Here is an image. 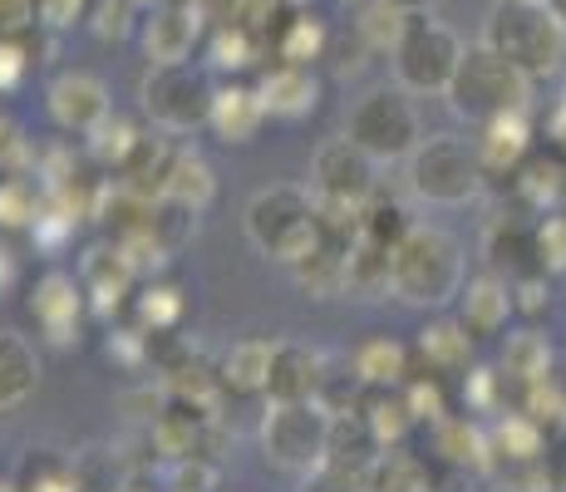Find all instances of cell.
<instances>
[{
	"mask_svg": "<svg viewBox=\"0 0 566 492\" xmlns=\"http://www.w3.org/2000/svg\"><path fill=\"white\" fill-rule=\"evenodd\" d=\"M163 197H168V202H178V207H188L192 217L207 212V207L217 202V172H212V163H207L202 153H192V148H178Z\"/></svg>",
	"mask_w": 566,
	"mask_h": 492,
	"instance_id": "cell-24",
	"label": "cell"
},
{
	"mask_svg": "<svg viewBox=\"0 0 566 492\" xmlns=\"http://www.w3.org/2000/svg\"><path fill=\"white\" fill-rule=\"evenodd\" d=\"M128 6H138V10H158L163 0H128Z\"/></svg>",
	"mask_w": 566,
	"mask_h": 492,
	"instance_id": "cell-55",
	"label": "cell"
},
{
	"mask_svg": "<svg viewBox=\"0 0 566 492\" xmlns=\"http://www.w3.org/2000/svg\"><path fill=\"white\" fill-rule=\"evenodd\" d=\"M449 108L468 124H493V118H507V114H527V98H532V80L517 70L513 60H503L493 45H468L463 50V64L449 84Z\"/></svg>",
	"mask_w": 566,
	"mask_h": 492,
	"instance_id": "cell-3",
	"label": "cell"
},
{
	"mask_svg": "<svg viewBox=\"0 0 566 492\" xmlns=\"http://www.w3.org/2000/svg\"><path fill=\"white\" fill-rule=\"evenodd\" d=\"M15 492H80V478H74V463L50 448H30L20 473L10 478Z\"/></svg>",
	"mask_w": 566,
	"mask_h": 492,
	"instance_id": "cell-35",
	"label": "cell"
},
{
	"mask_svg": "<svg viewBox=\"0 0 566 492\" xmlns=\"http://www.w3.org/2000/svg\"><path fill=\"white\" fill-rule=\"evenodd\" d=\"M389 251L395 247H379L360 237L345 257V295H360V301H379L389 295Z\"/></svg>",
	"mask_w": 566,
	"mask_h": 492,
	"instance_id": "cell-32",
	"label": "cell"
},
{
	"mask_svg": "<svg viewBox=\"0 0 566 492\" xmlns=\"http://www.w3.org/2000/svg\"><path fill=\"white\" fill-rule=\"evenodd\" d=\"M114 492H158V488H154V478H144V473H128V478H124V483H118Z\"/></svg>",
	"mask_w": 566,
	"mask_h": 492,
	"instance_id": "cell-53",
	"label": "cell"
},
{
	"mask_svg": "<svg viewBox=\"0 0 566 492\" xmlns=\"http://www.w3.org/2000/svg\"><path fill=\"white\" fill-rule=\"evenodd\" d=\"M503 379H513V385H522V389L552 379V345L542 341L537 331L507 335V345H503Z\"/></svg>",
	"mask_w": 566,
	"mask_h": 492,
	"instance_id": "cell-33",
	"label": "cell"
},
{
	"mask_svg": "<svg viewBox=\"0 0 566 492\" xmlns=\"http://www.w3.org/2000/svg\"><path fill=\"white\" fill-rule=\"evenodd\" d=\"M172 158H178V148L163 144V138L144 134L134 148V158L118 168V182L124 188H134L138 197H148V202H158L163 188H168V172H172Z\"/></svg>",
	"mask_w": 566,
	"mask_h": 492,
	"instance_id": "cell-26",
	"label": "cell"
},
{
	"mask_svg": "<svg viewBox=\"0 0 566 492\" xmlns=\"http://www.w3.org/2000/svg\"><path fill=\"white\" fill-rule=\"evenodd\" d=\"M0 492H15V483H0Z\"/></svg>",
	"mask_w": 566,
	"mask_h": 492,
	"instance_id": "cell-57",
	"label": "cell"
},
{
	"mask_svg": "<svg viewBox=\"0 0 566 492\" xmlns=\"http://www.w3.org/2000/svg\"><path fill=\"white\" fill-rule=\"evenodd\" d=\"M399 389H405V399H409V409H413V419L419 423L443 419V389H439V375H433V369L429 375H413L409 369V379Z\"/></svg>",
	"mask_w": 566,
	"mask_h": 492,
	"instance_id": "cell-43",
	"label": "cell"
},
{
	"mask_svg": "<svg viewBox=\"0 0 566 492\" xmlns=\"http://www.w3.org/2000/svg\"><path fill=\"white\" fill-rule=\"evenodd\" d=\"M513 301H517L522 315H542V311H547V301H552L547 271H527V276H513Z\"/></svg>",
	"mask_w": 566,
	"mask_h": 492,
	"instance_id": "cell-49",
	"label": "cell"
},
{
	"mask_svg": "<svg viewBox=\"0 0 566 492\" xmlns=\"http://www.w3.org/2000/svg\"><path fill=\"white\" fill-rule=\"evenodd\" d=\"M473 153H478V163H483L488 178H513V172L522 168V158L532 153L527 114H507V118H493V124H478Z\"/></svg>",
	"mask_w": 566,
	"mask_h": 492,
	"instance_id": "cell-20",
	"label": "cell"
},
{
	"mask_svg": "<svg viewBox=\"0 0 566 492\" xmlns=\"http://www.w3.org/2000/svg\"><path fill=\"white\" fill-rule=\"evenodd\" d=\"M40 212H45V202H40V192L30 178L0 182V227H35Z\"/></svg>",
	"mask_w": 566,
	"mask_h": 492,
	"instance_id": "cell-41",
	"label": "cell"
},
{
	"mask_svg": "<svg viewBox=\"0 0 566 492\" xmlns=\"http://www.w3.org/2000/svg\"><path fill=\"white\" fill-rule=\"evenodd\" d=\"M345 6H369V0H345Z\"/></svg>",
	"mask_w": 566,
	"mask_h": 492,
	"instance_id": "cell-58",
	"label": "cell"
},
{
	"mask_svg": "<svg viewBox=\"0 0 566 492\" xmlns=\"http://www.w3.org/2000/svg\"><path fill=\"white\" fill-rule=\"evenodd\" d=\"M483 163H478L473 144L453 134H433L409 153V192L429 207H468L483 197Z\"/></svg>",
	"mask_w": 566,
	"mask_h": 492,
	"instance_id": "cell-6",
	"label": "cell"
},
{
	"mask_svg": "<svg viewBox=\"0 0 566 492\" xmlns=\"http://www.w3.org/2000/svg\"><path fill=\"white\" fill-rule=\"evenodd\" d=\"M80 281H84V295H90V311H118L124 305V295L134 291V281H138V266L128 261V251L124 242H94L90 251L80 257Z\"/></svg>",
	"mask_w": 566,
	"mask_h": 492,
	"instance_id": "cell-15",
	"label": "cell"
},
{
	"mask_svg": "<svg viewBox=\"0 0 566 492\" xmlns=\"http://www.w3.org/2000/svg\"><path fill=\"white\" fill-rule=\"evenodd\" d=\"M360 414H365L369 433H375V439L385 443V448H399V443H405V433L413 429V423H419L399 385H395V389H365Z\"/></svg>",
	"mask_w": 566,
	"mask_h": 492,
	"instance_id": "cell-31",
	"label": "cell"
},
{
	"mask_svg": "<svg viewBox=\"0 0 566 492\" xmlns=\"http://www.w3.org/2000/svg\"><path fill=\"white\" fill-rule=\"evenodd\" d=\"M409 227H413L409 212L395 202V197H379L375 192L365 202V212H360V237H369V242H379V247H395L399 237L409 232Z\"/></svg>",
	"mask_w": 566,
	"mask_h": 492,
	"instance_id": "cell-39",
	"label": "cell"
},
{
	"mask_svg": "<svg viewBox=\"0 0 566 492\" xmlns=\"http://www.w3.org/2000/svg\"><path fill=\"white\" fill-rule=\"evenodd\" d=\"M497 492H542V488H507V483H503V488H497Z\"/></svg>",
	"mask_w": 566,
	"mask_h": 492,
	"instance_id": "cell-56",
	"label": "cell"
},
{
	"mask_svg": "<svg viewBox=\"0 0 566 492\" xmlns=\"http://www.w3.org/2000/svg\"><path fill=\"white\" fill-rule=\"evenodd\" d=\"M345 257H350V247L321 242L311 257H301L296 266H291V276H296V286L306 291L311 301H335V295H345Z\"/></svg>",
	"mask_w": 566,
	"mask_h": 492,
	"instance_id": "cell-28",
	"label": "cell"
},
{
	"mask_svg": "<svg viewBox=\"0 0 566 492\" xmlns=\"http://www.w3.org/2000/svg\"><path fill=\"white\" fill-rule=\"evenodd\" d=\"M40 30L35 0H0V40H25Z\"/></svg>",
	"mask_w": 566,
	"mask_h": 492,
	"instance_id": "cell-46",
	"label": "cell"
},
{
	"mask_svg": "<svg viewBox=\"0 0 566 492\" xmlns=\"http://www.w3.org/2000/svg\"><path fill=\"white\" fill-rule=\"evenodd\" d=\"M409 15L405 10H395L389 0H369V6H360V20H355V35L369 45V54H389L399 45V35H405Z\"/></svg>",
	"mask_w": 566,
	"mask_h": 492,
	"instance_id": "cell-37",
	"label": "cell"
},
{
	"mask_svg": "<svg viewBox=\"0 0 566 492\" xmlns=\"http://www.w3.org/2000/svg\"><path fill=\"white\" fill-rule=\"evenodd\" d=\"M547 10H552V15H557L562 25H566V0H547Z\"/></svg>",
	"mask_w": 566,
	"mask_h": 492,
	"instance_id": "cell-54",
	"label": "cell"
},
{
	"mask_svg": "<svg viewBox=\"0 0 566 492\" xmlns=\"http://www.w3.org/2000/svg\"><path fill=\"white\" fill-rule=\"evenodd\" d=\"M202 30H207L202 6H192V0H163L144 20L148 64H188L192 50L202 45Z\"/></svg>",
	"mask_w": 566,
	"mask_h": 492,
	"instance_id": "cell-14",
	"label": "cell"
},
{
	"mask_svg": "<svg viewBox=\"0 0 566 492\" xmlns=\"http://www.w3.org/2000/svg\"><path fill=\"white\" fill-rule=\"evenodd\" d=\"M30 60H35V50H30V35L25 40H0V94L20 90V80L30 74Z\"/></svg>",
	"mask_w": 566,
	"mask_h": 492,
	"instance_id": "cell-45",
	"label": "cell"
},
{
	"mask_svg": "<svg viewBox=\"0 0 566 492\" xmlns=\"http://www.w3.org/2000/svg\"><path fill=\"white\" fill-rule=\"evenodd\" d=\"M261 124H266V104H261L256 90H247V84H222V90H217L207 128H212L222 144H252L261 134Z\"/></svg>",
	"mask_w": 566,
	"mask_h": 492,
	"instance_id": "cell-21",
	"label": "cell"
},
{
	"mask_svg": "<svg viewBox=\"0 0 566 492\" xmlns=\"http://www.w3.org/2000/svg\"><path fill=\"white\" fill-rule=\"evenodd\" d=\"M134 315H138V331L172 335L182 325V291L178 286H148L134 301Z\"/></svg>",
	"mask_w": 566,
	"mask_h": 492,
	"instance_id": "cell-38",
	"label": "cell"
},
{
	"mask_svg": "<svg viewBox=\"0 0 566 492\" xmlns=\"http://www.w3.org/2000/svg\"><path fill=\"white\" fill-rule=\"evenodd\" d=\"M379 163L355 144L350 134L345 138H331V144L315 148L311 158V192L315 197H335V202H355L365 207L369 197L379 192V178H375Z\"/></svg>",
	"mask_w": 566,
	"mask_h": 492,
	"instance_id": "cell-10",
	"label": "cell"
},
{
	"mask_svg": "<svg viewBox=\"0 0 566 492\" xmlns=\"http://www.w3.org/2000/svg\"><path fill=\"white\" fill-rule=\"evenodd\" d=\"M423 492H439V488H423Z\"/></svg>",
	"mask_w": 566,
	"mask_h": 492,
	"instance_id": "cell-59",
	"label": "cell"
},
{
	"mask_svg": "<svg viewBox=\"0 0 566 492\" xmlns=\"http://www.w3.org/2000/svg\"><path fill=\"white\" fill-rule=\"evenodd\" d=\"M463 50L468 45L443 20L409 15L399 45L389 50V60H395V84L409 94H449L453 74H459V64H463Z\"/></svg>",
	"mask_w": 566,
	"mask_h": 492,
	"instance_id": "cell-7",
	"label": "cell"
},
{
	"mask_svg": "<svg viewBox=\"0 0 566 492\" xmlns=\"http://www.w3.org/2000/svg\"><path fill=\"white\" fill-rule=\"evenodd\" d=\"M138 98H144V114L154 118L163 134H198L212 118V98L217 84L207 80V70L198 64H148L144 84H138Z\"/></svg>",
	"mask_w": 566,
	"mask_h": 492,
	"instance_id": "cell-8",
	"label": "cell"
},
{
	"mask_svg": "<svg viewBox=\"0 0 566 492\" xmlns=\"http://www.w3.org/2000/svg\"><path fill=\"white\" fill-rule=\"evenodd\" d=\"M468 286V257L453 232L413 222L389 251V295L413 311H449Z\"/></svg>",
	"mask_w": 566,
	"mask_h": 492,
	"instance_id": "cell-1",
	"label": "cell"
},
{
	"mask_svg": "<svg viewBox=\"0 0 566 492\" xmlns=\"http://www.w3.org/2000/svg\"><path fill=\"white\" fill-rule=\"evenodd\" d=\"M542 488L547 492H566V423L547 433V448H542Z\"/></svg>",
	"mask_w": 566,
	"mask_h": 492,
	"instance_id": "cell-48",
	"label": "cell"
},
{
	"mask_svg": "<svg viewBox=\"0 0 566 492\" xmlns=\"http://www.w3.org/2000/svg\"><path fill=\"white\" fill-rule=\"evenodd\" d=\"M331 45H335L331 25L306 6H296L276 30H271V50H276L281 64H315L331 54Z\"/></svg>",
	"mask_w": 566,
	"mask_h": 492,
	"instance_id": "cell-22",
	"label": "cell"
},
{
	"mask_svg": "<svg viewBox=\"0 0 566 492\" xmlns=\"http://www.w3.org/2000/svg\"><path fill=\"white\" fill-rule=\"evenodd\" d=\"M271 359H276V341H242L227 349V359L217 369H222V385L232 394H266Z\"/></svg>",
	"mask_w": 566,
	"mask_h": 492,
	"instance_id": "cell-30",
	"label": "cell"
},
{
	"mask_svg": "<svg viewBox=\"0 0 566 492\" xmlns=\"http://www.w3.org/2000/svg\"><path fill=\"white\" fill-rule=\"evenodd\" d=\"M35 379H40V359L30 341L15 331H0V414L20 409L35 394Z\"/></svg>",
	"mask_w": 566,
	"mask_h": 492,
	"instance_id": "cell-23",
	"label": "cell"
},
{
	"mask_svg": "<svg viewBox=\"0 0 566 492\" xmlns=\"http://www.w3.org/2000/svg\"><path fill=\"white\" fill-rule=\"evenodd\" d=\"M331 419L321 399H271L266 419H261V453L276 473L315 478L325 468V448H331Z\"/></svg>",
	"mask_w": 566,
	"mask_h": 492,
	"instance_id": "cell-5",
	"label": "cell"
},
{
	"mask_svg": "<svg viewBox=\"0 0 566 492\" xmlns=\"http://www.w3.org/2000/svg\"><path fill=\"white\" fill-rule=\"evenodd\" d=\"M562 212H566V207H562Z\"/></svg>",
	"mask_w": 566,
	"mask_h": 492,
	"instance_id": "cell-60",
	"label": "cell"
},
{
	"mask_svg": "<svg viewBox=\"0 0 566 492\" xmlns=\"http://www.w3.org/2000/svg\"><path fill=\"white\" fill-rule=\"evenodd\" d=\"M35 6H40V30L60 35V30L80 25V20H90V6H94V0H35Z\"/></svg>",
	"mask_w": 566,
	"mask_h": 492,
	"instance_id": "cell-47",
	"label": "cell"
},
{
	"mask_svg": "<svg viewBox=\"0 0 566 492\" xmlns=\"http://www.w3.org/2000/svg\"><path fill=\"white\" fill-rule=\"evenodd\" d=\"M325 355L296 341H276V359H271V385L266 399H321L325 389Z\"/></svg>",
	"mask_w": 566,
	"mask_h": 492,
	"instance_id": "cell-17",
	"label": "cell"
},
{
	"mask_svg": "<svg viewBox=\"0 0 566 492\" xmlns=\"http://www.w3.org/2000/svg\"><path fill=\"white\" fill-rule=\"evenodd\" d=\"M483 45L513 60L532 84L566 70V25L547 10V0H497L488 10Z\"/></svg>",
	"mask_w": 566,
	"mask_h": 492,
	"instance_id": "cell-2",
	"label": "cell"
},
{
	"mask_svg": "<svg viewBox=\"0 0 566 492\" xmlns=\"http://www.w3.org/2000/svg\"><path fill=\"white\" fill-rule=\"evenodd\" d=\"M419 359L433 369V375H463L468 369V349H473V335L463 331L459 321H433L419 331Z\"/></svg>",
	"mask_w": 566,
	"mask_h": 492,
	"instance_id": "cell-29",
	"label": "cell"
},
{
	"mask_svg": "<svg viewBox=\"0 0 566 492\" xmlns=\"http://www.w3.org/2000/svg\"><path fill=\"white\" fill-rule=\"evenodd\" d=\"M517 301H513V281H503L497 271H488V276H473L459 295V325L473 341H493V335L507 331V321H513Z\"/></svg>",
	"mask_w": 566,
	"mask_h": 492,
	"instance_id": "cell-16",
	"label": "cell"
},
{
	"mask_svg": "<svg viewBox=\"0 0 566 492\" xmlns=\"http://www.w3.org/2000/svg\"><path fill=\"white\" fill-rule=\"evenodd\" d=\"M247 242L261 257L281 261V266H296L301 257H311L325 242L321 217H315V192L306 188H266L247 202Z\"/></svg>",
	"mask_w": 566,
	"mask_h": 492,
	"instance_id": "cell-4",
	"label": "cell"
},
{
	"mask_svg": "<svg viewBox=\"0 0 566 492\" xmlns=\"http://www.w3.org/2000/svg\"><path fill=\"white\" fill-rule=\"evenodd\" d=\"M15 286H20V266H15V257L0 247V301H6V295L15 291Z\"/></svg>",
	"mask_w": 566,
	"mask_h": 492,
	"instance_id": "cell-51",
	"label": "cell"
},
{
	"mask_svg": "<svg viewBox=\"0 0 566 492\" xmlns=\"http://www.w3.org/2000/svg\"><path fill=\"white\" fill-rule=\"evenodd\" d=\"M429 463L423 458L405 453V448H379L375 463L360 473V488L355 492H423L429 488Z\"/></svg>",
	"mask_w": 566,
	"mask_h": 492,
	"instance_id": "cell-25",
	"label": "cell"
},
{
	"mask_svg": "<svg viewBox=\"0 0 566 492\" xmlns=\"http://www.w3.org/2000/svg\"><path fill=\"white\" fill-rule=\"evenodd\" d=\"M547 144L557 158H566V104L552 108V118H547Z\"/></svg>",
	"mask_w": 566,
	"mask_h": 492,
	"instance_id": "cell-50",
	"label": "cell"
},
{
	"mask_svg": "<svg viewBox=\"0 0 566 492\" xmlns=\"http://www.w3.org/2000/svg\"><path fill=\"white\" fill-rule=\"evenodd\" d=\"M168 492H217L222 483V468L207 453H188V458H168Z\"/></svg>",
	"mask_w": 566,
	"mask_h": 492,
	"instance_id": "cell-40",
	"label": "cell"
},
{
	"mask_svg": "<svg viewBox=\"0 0 566 492\" xmlns=\"http://www.w3.org/2000/svg\"><path fill=\"white\" fill-rule=\"evenodd\" d=\"M350 369L365 389H395L409 379V349L399 341H389V335H375V341H365L355 349Z\"/></svg>",
	"mask_w": 566,
	"mask_h": 492,
	"instance_id": "cell-27",
	"label": "cell"
},
{
	"mask_svg": "<svg viewBox=\"0 0 566 492\" xmlns=\"http://www.w3.org/2000/svg\"><path fill=\"white\" fill-rule=\"evenodd\" d=\"M345 134H350L375 163H399L423 144L419 138V108L409 104V90H399V84L395 90H369L360 104L350 108Z\"/></svg>",
	"mask_w": 566,
	"mask_h": 492,
	"instance_id": "cell-9",
	"label": "cell"
},
{
	"mask_svg": "<svg viewBox=\"0 0 566 492\" xmlns=\"http://www.w3.org/2000/svg\"><path fill=\"white\" fill-rule=\"evenodd\" d=\"M537 222H542V212H532L522 197H513V207H497L483 222V261L493 271H507V281L527 276V271H542Z\"/></svg>",
	"mask_w": 566,
	"mask_h": 492,
	"instance_id": "cell-11",
	"label": "cell"
},
{
	"mask_svg": "<svg viewBox=\"0 0 566 492\" xmlns=\"http://www.w3.org/2000/svg\"><path fill=\"white\" fill-rule=\"evenodd\" d=\"M395 10H405V15H433L439 10V0H389Z\"/></svg>",
	"mask_w": 566,
	"mask_h": 492,
	"instance_id": "cell-52",
	"label": "cell"
},
{
	"mask_svg": "<svg viewBox=\"0 0 566 492\" xmlns=\"http://www.w3.org/2000/svg\"><path fill=\"white\" fill-rule=\"evenodd\" d=\"M261 30L242 25V20H222V25L212 30V40H207V64H217V70H252L261 60Z\"/></svg>",
	"mask_w": 566,
	"mask_h": 492,
	"instance_id": "cell-34",
	"label": "cell"
},
{
	"mask_svg": "<svg viewBox=\"0 0 566 492\" xmlns=\"http://www.w3.org/2000/svg\"><path fill=\"white\" fill-rule=\"evenodd\" d=\"M429 429H433V453H439L443 468H453V473H463V478L493 468V439H488V429H478L473 419L443 414V419H433Z\"/></svg>",
	"mask_w": 566,
	"mask_h": 492,
	"instance_id": "cell-19",
	"label": "cell"
},
{
	"mask_svg": "<svg viewBox=\"0 0 566 492\" xmlns=\"http://www.w3.org/2000/svg\"><path fill=\"white\" fill-rule=\"evenodd\" d=\"M537 257H542V271H566V212H542Z\"/></svg>",
	"mask_w": 566,
	"mask_h": 492,
	"instance_id": "cell-44",
	"label": "cell"
},
{
	"mask_svg": "<svg viewBox=\"0 0 566 492\" xmlns=\"http://www.w3.org/2000/svg\"><path fill=\"white\" fill-rule=\"evenodd\" d=\"M45 114H50V124L60 128V134L90 138L94 128L114 114V104H108V84L99 80V74H90V70L54 74V80L45 84Z\"/></svg>",
	"mask_w": 566,
	"mask_h": 492,
	"instance_id": "cell-12",
	"label": "cell"
},
{
	"mask_svg": "<svg viewBox=\"0 0 566 492\" xmlns=\"http://www.w3.org/2000/svg\"><path fill=\"white\" fill-rule=\"evenodd\" d=\"M138 138H144V128L134 124V118H124V114H108L99 128H94L84 144H90V158L99 163L104 172H118L128 158H134V148H138Z\"/></svg>",
	"mask_w": 566,
	"mask_h": 492,
	"instance_id": "cell-36",
	"label": "cell"
},
{
	"mask_svg": "<svg viewBox=\"0 0 566 492\" xmlns=\"http://www.w3.org/2000/svg\"><path fill=\"white\" fill-rule=\"evenodd\" d=\"M261 104H266L271 118H306L321 104V80H315L311 64H271L256 84Z\"/></svg>",
	"mask_w": 566,
	"mask_h": 492,
	"instance_id": "cell-18",
	"label": "cell"
},
{
	"mask_svg": "<svg viewBox=\"0 0 566 492\" xmlns=\"http://www.w3.org/2000/svg\"><path fill=\"white\" fill-rule=\"evenodd\" d=\"M134 10L128 0H94L90 6V35L104 40V45H118V40L134 35Z\"/></svg>",
	"mask_w": 566,
	"mask_h": 492,
	"instance_id": "cell-42",
	"label": "cell"
},
{
	"mask_svg": "<svg viewBox=\"0 0 566 492\" xmlns=\"http://www.w3.org/2000/svg\"><path fill=\"white\" fill-rule=\"evenodd\" d=\"M84 311H90L84 281L64 276V271H45V276L35 281V291H30V315H35V325L45 331V341L60 349L80 345Z\"/></svg>",
	"mask_w": 566,
	"mask_h": 492,
	"instance_id": "cell-13",
	"label": "cell"
}]
</instances>
